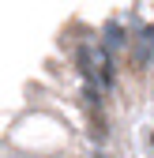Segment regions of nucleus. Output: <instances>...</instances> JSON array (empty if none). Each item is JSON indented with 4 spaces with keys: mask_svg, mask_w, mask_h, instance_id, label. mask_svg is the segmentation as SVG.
Instances as JSON below:
<instances>
[{
    "mask_svg": "<svg viewBox=\"0 0 154 158\" xmlns=\"http://www.w3.org/2000/svg\"><path fill=\"white\" fill-rule=\"evenodd\" d=\"M90 64H98L94 68V83H98V90H109L113 83H117V64H113V53H105L102 45H94L90 49Z\"/></svg>",
    "mask_w": 154,
    "mask_h": 158,
    "instance_id": "f257e3e1",
    "label": "nucleus"
},
{
    "mask_svg": "<svg viewBox=\"0 0 154 158\" xmlns=\"http://www.w3.org/2000/svg\"><path fill=\"white\" fill-rule=\"evenodd\" d=\"M150 53H154V27H143V34H139V49H136V64H139V68L150 64Z\"/></svg>",
    "mask_w": 154,
    "mask_h": 158,
    "instance_id": "f03ea898",
    "label": "nucleus"
},
{
    "mask_svg": "<svg viewBox=\"0 0 154 158\" xmlns=\"http://www.w3.org/2000/svg\"><path fill=\"white\" fill-rule=\"evenodd\" d=\"M124 45H128V30H124L120 23H109V27H105V45H102V49L113 53V49H124Z\"/></svg>",
    "mask_w": 154,
    "mask_h": 158,
    "instance_id": "7ed1b4c3",
    "label": "nucleus"
},
{
    "mask_svg": "<svg viewBox=\"0 0 154 158\" xmlns=\"http://www.w3.org/2000/svg\"><path fill=\"white\" fill-rule=\"evenodd\" d=\"M87 132H90V139L102 147V143L109 139V124H105V117H102V113H94V117H90V128H87Z\"/></svg>",
    "mask_w": 154,
    "mask_h": 158,
    "instance_id": "20e7f679",
    "label": "nucleus"
},
{
    "mask_svg": "<svg viewBox=\"0 0 154 158\" xmlns=\"http://www.w3.org/2000/svg\"><path fill=\"white\" fill-rule=\"evenodd\" d=\"M75 64H79V72H83V79H87V83H94V64H90V45H79V49H75Z\"/></svg>",
    "mask_w": 154,
    "mask_h": 158,
    "instance_id": "39448f33",
    "label": "nucleus"
},
{
    "mask_svg": "<svg viewBox=\"0 0 154 158\" xmlns=\"http://www.w3.org/2000/svg\"><path fill=\"white\" fill-rule=\"evenodd\" d=\"M147 154L154 158V132H147Z\"/></svg>",
    "mask_w": 154,
    "mask_h": 158,
    "instance_id": "423d86ee",
    "label": "nucleus"
}]
</instances>
